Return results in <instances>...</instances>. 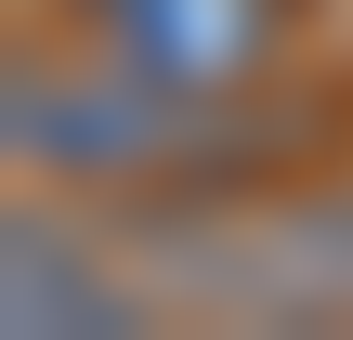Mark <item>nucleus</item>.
<instances>
[{
  "label": "nucleus",
  "mask_w": 353,
  "mask_h": 340,
  "mask_svg": "<svg viewBox=\"0 0 353 340\" xmlns=\"http://www.w3.org/2000/svg\"><path fill=\"white\" fill-rule=\"evenodd\" d=\"M0 144H13V170H65V183H144V170H183V157H223V131H210V105L196 92H170V79H144V66H92V79H13L0 92Z\"/></svg>",
  "instance_id": "nucleus-1"
},
{
  "label": "nucleus",
  "mask_w": 353,
  "mask_h": 340,
  "mask_svg": "<svg viewBox=\"0 0 353 340\" xmlns=\"http://www.w3.org/2000/svg\"><path fill=\"white\" fill-rule=\"evenodd\" d=\"M196 301H262V314H353V197L341 210H275L236 236H196L170 262Z\"/></svg>",
  "instance_id": "nucleus-2"
},
{
  "label": "nucleus",
  "mask_w": 353,
  "mask_h": 340,
  "mask_svg": "<svg viewBox=\"0 0 353 340\" xmlns=\"http://www.w3.org/2000/svg\"><path fill=\"white\" fill-rule=\"evenodd\" d=\"M92 26H105L118 66H144V79L223 105V92L262 79V52L288 39V0H92Z\"/></svg>",
  "instance_id": "nucleus-3"
},
{
  "label": "nucleus",
  "mask_w": 353,
  "mask_h": 340,
  "mask_svg": "<svg viewBox=\"0 0 353 340\" xmlns=\"http://www.w3.org/2000/svg\"><path fill=\"white\" fill-rule=\"evenodd\" d=\"M0 314H13V340H131L144 328L131 275H105L52 210H13L0 223Z\"/></svg>",
  "instance_id": "nucleus-4"
}]
</instances>
